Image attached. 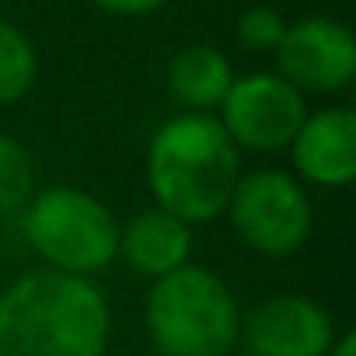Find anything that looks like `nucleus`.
<instances>
[{
	"label": "nucleus",
	"mask_w": 356,
	"mask_h": 356,
	"mask_svg": "<svg viewBox=\"0 0 356 356\" xmlns=\"http://www.w3.org/2000/svg\"><path fill=\"white\" fill-rule=\"evenodd\" d=\"M112 311L91 276L29 269L0 293V356H105Z\"/></svg>",
	"instance_id": "nucleus-1"
},
{
	"label": "nucleus",
	"mask_w": 356,
	"mask_h": 356,
	"mask_svg": "<svg viewBox=\"0 0 356 356\" xmlns=\"http://www.w3.org/2000/svg\"><path fill=\"white\" fill-rule=\"evenodd\" d=\"M241 178V150L217 115L182 112L161 122L147 143V189L154 207L182 224H210L227 210Z\"/></svg>",
	"instance_id": "nucleus-2"
},
{
	"label": "nucleus",
	"mask_w": 356,
	"mask_h": 356,
	"mask_svg": "<svg viewBox=\"0 0 356 356\" xmlns=\"http://www.w3.org/2000/svg\"><path fill=\"white\" fill-rule=\"evenodd\" d=\"M143 321L161 356H231L241 342V307L231 286L193 262L154 280Z\"/></svg>",
	"instance_id": "nucleus-3"
},
{
	"label": "nucleus",
	"mask_w": 356,
	"mask_h": 356,
	"mask_svg": "<svg viewBox=\"0 0 356 356\" xmlns=\"http://www.w3.org/2000/svg\"><path fill=\"white\" fill-rule=\"evenodd\" d=\"M25 241L46 269L95 276L119 252V224L98 196L74 186H49L25 207Z\"/></svg>",
	"instance_id": "nucleus-4"
},
{
	"label": "nucleus",
	"mask_w": 356,
	"mask_h": 356,
	"mask_svg": "<svg viewBox=\"0 0 356 356\" xmlns=\"http://www.w3.org/2000/svg\"><path fill=\"white\" fill-rule=\"evenodd\" d=\"M227 220L238 241L266 259H286L304 248L314 210L304 186L276 168L245 171L227 200Z\"/></svg>",
	"instance_id": "nucleus-5"
},
{
	"label": "nucleus",
	"mask_w": 356,
	"mask_h": 356,
	"mask_svg": "<svg viewBox=\"0 0 356 356\" xmlns=\"http://www.w3.org/2000/svg\"><path fill=\"white\" fill-rule=\"evenodd\" d=\"M304 115H307L304 95L290 88L280 74L266 70L234 77L220 105V126L227 129L234 147L255 154H273L290 147Z\"/></svg>",
	"instance_id": "nucleus-6"
},
{
	"label": "nucleus",
	"mask_w": 356,
	"mask_h": 356,
	"mask_svg": "<svg viewBox=\"0 0 356 356\" xmlns=\"http://www.w3.org/2000/svg\"><path fill=\"white\" fill-rule=\"evenodd\" d=\"M276 74L300 95H335L356 77V39L342 22L300 18L273 49Z\"/></svg>",
	"instance_id": "nucleus-7"
},
{
	"label": "nucleus",
	"mask_w": 356,
	"mask_h": 356,
	"mask_svg": "<svg viewBox=\"0 0 356 356\" xmlns=\"http://www.w3.org/2000/svg\"><path fill=\"white\" fill-rule=\"evenodd\" d=\"M241 339L252 356H325L335 342V325L318 300L280 293L241 321Z\"/></svg>",
	"instance_id": "nucleus-8"
},
{
	"label": "nucleus",
	"mask_w": 356,
	"mask_h": 356,
	"mask_svg": "<svg viewBox=\"0 0 356 356\" xmlns=\"http://www.w3.org/2000/svg\"><path fill=\"white\" fill-rule=\"evenodd\" d=\"M290 161L304 182L346 189L356 178V112L346 105L307 112L290 140Z\"/></svg>",
	"instance_id": "nucleus-9"
},
{
	"label": "nucleus",
	"mask_w": 356,
	"mask_h": 356,
	"mask_svg": "<svg viewBox=\"0 0 356 356\" xmlns=\"http://www.w3.org/2000/svg\"><path fill=\"white\" fill-rule=\"evenodd\" d=\"M126 266L147 280H161L186 266L193 255V227L171 217L161 207L136 213L126 227H119V252Z\"/></svg>",
	"instance_id": "nucleus-10"
},
{
	"label": "nucleus",
	"mask_w": 356,
	"mask_h": 356,
	"mask_svg": "<svg viewBox=\"0 0 356 356\" xmlns=\"http://www.w3.org/2000/svg\"><path fill=\"white\" fill-rule=\"evenodd\" d=\"M234 84L231 60L213 46H186L168 63V91L186 112H213Z\"/></svg>",
	"instance_id": "nucleus-11"
},
{
	"label": "nucleus",
	"mask_w": 356,
	"mask_h": 356,
	"mask_svg": "<svg viewBox=\"0 0 356 356\" xmlns=\"http://www.w3.org/2000/svg\"><path fill=\"white\" fill-rule=\"evenodd\" d=\"M39 77V56L32 39L0 18V108L22 102Z\"/></svg>",
	"instance_id": "nucleus-12"
},
{
	"label": "nucleus",
	"mask_w": 356,
	"mask_h": 356,
	"mask_svg": "<svg viewBox=\"0 0 356 356\" xmlns=\"http://www.w3.org/2000/svg\"><path fill=\"white\" fill-rule=\"evenodd\" d=\"M35 196V164L25 143L0 133V213H18Z\"/></svg>",
	"instance_id": "nucleus-13"
},
{
	"label": "nucleus",
	"mask_w": 356,
	"mask_h": 356,
	"mask_svg": "<svg viewBox=\"0 0 356 356\" xmlns=\"http://www.w3.org/2000/svg\"><path fill=\"white\" fill-rule=\"evenodd\" d=\"M283 32H286L283 15L273 11V8H262V4L259 8H248L238 18V42L245 49H252V53H273L280 46Z\"/></svg>",
	"instance_id": "nucleus-14"
},
{
	"label": "nucleus",
	"mask_w": 356,
	"mask_h": 356,
	"mask_svg": "<svg viewBox=\"0 0 356 356\" xmlns=\"http://www.w3.org/2000/svg\"><path fill=\"white\" fill-rule=\"evenodd\" d=\"M88 4H95L98 11L105 15H119V18H143V15H154L161 11L168 0H88Z\"/></svg>",
	"instance_id": "nucleus-15"
},
{
	"label": "nucleus",
	"mask_w": 356,
	"mask_h": 356,
	"mask_svg": "<svg viewBox=\"0 0 356 356\" xmlns=\"http://www.w3.org/2000/svg\"><path fill=\"white\" fill-rule=\"evenodd\" d=\"M325 356H356V335H353V332L339 335V339L332 342V349H328Z\"/></svg>",
	"instance_id": "nucleus-16"
}]
</instances>
